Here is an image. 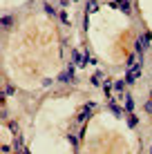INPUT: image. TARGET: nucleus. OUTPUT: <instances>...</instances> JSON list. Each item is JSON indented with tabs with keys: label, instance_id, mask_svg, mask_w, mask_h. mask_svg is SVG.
<instances>
[{
	"label": "nucleus",
	"instance_id": "17",
	"mask_svg": "<svg viewBox=\"0 0 152 154\" xmlns=\"http://www.w3.org/2000/svg\"><path fill=\"white\" fill-rule=\"evenodd\" d=\"M67 141H70V145L74 147V150H78V136L76 134H67Z\"/></svg>",
	"mask_w": 152,
	"mask_h": 154
},
{
	"label": "nucleus",
	"instance_id": "15",
	"mask_svg": "<svg viewBox=\"0 0 152 154\" xmlns=\"http://www.w3.org/2000/svg\"><path fill=\"white\" fill-rule=\"evenodd\" d=\"M43 9H45V14H47V16H51V18H54V16H58V11H56V9L51 7L49 2H45V5H43Z\"/></svg>",
	"mask_w": 152,
	"mask_h": 154
},
{
	"label": "nucleus",
	"instance_id": "19",
	"mask_svg": "<svg viewBox=\"0 0 152 154\" xmlns=\"http://www.w3.org/2000/svg\"><path fill=\"white\" fill-rule=\"evenodd\" d=\"M7 127H9V132L18 134V123H16V121H9V123H7Z\"/></svg>",
	"mask_w": 152,
	"mask_h": 154
},
{
	"label": "nucleus",
	"instance_id": "20",
	"mask_svg": "<svg viewBox=\"0 0 152 154\" xmlns=\"http://www.w3.org/2000/svg\"><path fill=\"white\" fill-rule=\"evenodd\" d=\"M143 109H145L148 114H152V98L148 100V103H143Z\"/></svg>",
	"mask_w": 152,
	"mask_h": 154
},
{
	"label": "nucleus",
	"instance_id": "12",
	"mask_svg": "<svg viewBox=\"0 0 152 154\" xmlns=\"http://www.w3.org/2000/svg\"><path fill=\"white\" fill-rule=\"evenodd\" d=\"M125 87H128V83H125V78H119V81H114V92L123 94V92H125Z\"/></svg>",
	"mask_w": 152,
	"mask_h": 154
},
{
	"label": "nucleus",
	"instance_id": "4",
	"mask_svg": "<svg viewBox=\"0 0 152 154\" xmlns=\"http://www.w3.org/2000/svg\"><path fill=\"white\" fill-rule=\"evenodd\" d=\"M72 60H74L78 67H85V56H83V54H81V49H76V47L72 49Z\"/></svg>",
	"mask_w": 152,
	"mask_h": 154
},
{
	"label": "nucleus",
	"instance_id": "23",
	"mask_svg": "<svg viewBox=\"0 0 152 154\" xmlns=\"http://www.w3.org/2000/svg\"><path fill=\"white\" fill-rule=\"evenodd\" d=\"M70 5V0H60V7H67Z\"/></svg>",
	"mask_w": 152,
	"mask_h": 154
},
{
	"label": "nucleus",
	"instance_id": "14",
	"mask_svg": "<svg viewBox=\"0 0 152 154\" xmlns=\"http://www.w3.org/2000/svg\"><path fill=\"white\" fill-rule=\"evenodd\" d=\"M11 25H14V16H11V14H5V16H2V27L9 29Z\"/></svg>",
	"mask_w": 152,
	"mask_h": 154
},
{
	"label": "nucleus",
	"instance_id": "16",
	"mask_svg": "<svg viewBox=\"0 0 152 154\" xmlns=\"http://www.w3.org/2000/svg\"><path fill=\"white\" fill-rule=\"evenodd\" d=\"M58 20H60L63 25H70V16H67L65 9H60V11H58Z\"/></svg>",
	"mask_w": 152,
	"mask_h": 154
},
{
	"label": "nucleus",
	"instance_id": "2",
	"mask_svg": "<svg viewBox=\"0 0 152 154\" xmlns=\"http://www.w3.org/2000/svg\"><path fill=\"white\" fill-rule=\"evenodd\" d=\"M94 109H96V103H94V100H87V103H85V105H83V107H81V112H78V116H76V123L85 125L87 121L92 119Z\"/></svg>",
	"mask_w": 152,
	"mask_h": 154
},
{
	"label": "nucleus",
	"instance_id": "13",
	"mask_svg": "<svg viewBox=\"0 0 152 154\" xmlns=\"http://www.w3.org/2000/svg\"><path fill=\"white\" fill-rule=\"evenodd\" d=\"M139 38L143 40V45H145V47H150V45H152V31H143Z\"/></svg>",
	"mask_w": 152,
	"mask_h": 154
},
{
	"label": "nucleus",
	"instance_id": "18",
	"mask_svg": "<svg viewBox=\"0 0 152 154\" xmlns=\"http://www.w3.org/2000/svg\"><path fill=\"white\" fill-rule=\"evenodd\" d=\"M83 31H90V14H83Z\"/></svg>",
	"mask_w": 152,
	"mask_h": 154
},
{
	"label": "nucleus",
	"instance_id": "9",
	"mask_svg": "<svg viewBox=\"0 0 152 154\" xmlns=\"http://www.w3.org/2000/svg\"><path fill=\"white\" fill-rule=\"evenodd\" d=\"M14 150L16 152H29V147H25V143H23V136H16V139H14Z\"/></svg>",
	"mask_w": 152,
	"mask_h": 154
},
{
	"label": "nucleus",
	"instance_id": "8",
	"mask_svg": "<svg viewBox=\"0 0 152 154\" xmlns=\"http://www.w3.org/2000/svg\"><path fill=\"white\" fill-rule=\"evenodd\" d=\"M119 9H121V14L130 16L132 14V2H130V0H119Z\"/></svg>",
	"mask_w": 152,
	"mask_h": 154
},
{
	"label": "nucleus",
	"instance_id": "24",
	"mask_svg": "<svg viewBox=\"0 0 152 154\" xmlns=\"http://www.w3.org/2000/svg\"><path fill=\"white\" fill-rule=\"evenodd\" d=\"M148 152H152V145H150V147H148Z\"/></svg>",
	"mask_w": 152,
	"mask_h": 154
},
{
	"label": "nucleus",
	"instance_id": "11",
	"mask_svg": "<svg viewBox=\"0 0 152 154\" xmlns=\"http://www.w3.org/2000/svg\"><path fill=\"white\" fill-rule=\"evenodd\" d=\"M125 123H128L130 130H134V127L139 125V116L134 114V112H130V114H128V119H125Z\"/></svg>",
	"mask_w": 152,
	"mask_h": 154
},
{
	"label": "nucleus",
	"instance_id": "3",
	"mask_svg": "<svg viewBox=\"0 0 152 154\" xmlns=\"http://www.w3.org/2000/svg\"><path fill=\"white\" fill-rule=\"evenodd\" d=\"M107 109H110V112H112L114 116H116V119H123V109H121V107L116 105V100H114L112 96L107 98Z\"/></svg>",
	"mask_w": 152,
	"mask_h": 154
},
{
	"label": "nucleus",
	"instance_id": "10",
	"mask_svg": "<svg viewBox=\"0 0 152 154\" xmlns=\"http://www.w3.org/2000/svg\"><path fill=\"white\" fill-rule=\"evenodd\" d=\"M98 7H101V5H98V0H87V2H85V11H87V14H96Z\"/></svg>",
	"mask_w": 152,
	"mask_h": 154
},
{
	"label": "nucleus",
	"instance_id": "22",
	"mask_svg": "<svg viewBox=\"0 0 152 154\" xmlns=\"http://www.w3.org/2000/svg\"><path fill=\"white\" fill-rule=\"evenodd\" d=\"M110 7H114V9H119V0H110Z\"/></svg>",
	"mask_w": 152,
	"mask_h": 154
},
{
	"label": "nucleus",
	"instance_id": "25",
	"mask_svg": "<svg viewBox=\"0 0 152 154\" xmlns=\"http://www.w3.org/2000/svg\"><path fill=\"white\" fill-rule=\"evenodd\" d=\"M72 2H78V0H72Z\"/></svg>",
	"mask_w": 152,
	"mask_h": 154
},
{
	"label": "nucleus",
	"instance_id": "6",
	"mask_svg": "<svg viewBox=\"0 0 152 154\" xmlns=\"http://www.w3.org/2000/svg\"><path fill=\"white\" fill-rule=\"evenodd\" d=\"M90 83H92V87H101V85H103V72H101V69L94 72L92 78H90Z\"/></svg>",
	"mask_w": 152,
	"mask_h": 154
},
{
	"label": "nucleus",
	"instance_id": "1",
	"mask_svg": "<svg viewBox=\"0 0 152 154\" xmlns=\"http://www.w3.org/2000/svg\"><path fill=\"white\" fill-rule=\"evenodd\" d=\"M76 67H78V65H76L74 60H72L70 65H67V69H65V72H60L58 76H56V81H58V83H67V85H76V83H78V81H76V74H74Z\"/></svg>",
	"mask_w": 152,
	"mask_h": 154
},
{
	"label": "nucleus",
	"instance_id": "5",
	"mask_svg": "<svg viewBox=\"0 0 152 154\" xmlns=\"http://www.w3.org/2000/svg\"><path fill=\"white\" fill-rule=\"evenodd\" d=\"M123 109H125V112H134V96H132V94H125V100H123Z\"/></svg>",
	"mask_w": 152,
	"mask_h": 154
},
{
	"label": "nucleus",
	"instance_id": "21",
	"mask_svg": "<svg viewBox=\"0 0 152 154\" xmlns=\"http://www.w3.org/2000/svg\"><path fill=\"white\" fill-rule=\"evenodd\" d=\"M14 92H16V87H14V85H7V89H5V94H7V96H11Z\"/></svg>",
	"mask_w": 152,
	"mask_h": 154
},
{
	"label": "nucleus",
	"instance_id": "7",
	"mask_svg": "<svg viewBox=\"0 0 152 154\" xmlns=\"http://www.w3.org/2000/svg\"><path fill=\"white\" fill-rule=\"evenodd\" d=\"M101 87H103V94H105V98H110V96H112V92H114V81H110V78H107V81H103Z\"/></svg>",
	"mask_w": 152,
	"mask_h": 154
}]
</instances>
